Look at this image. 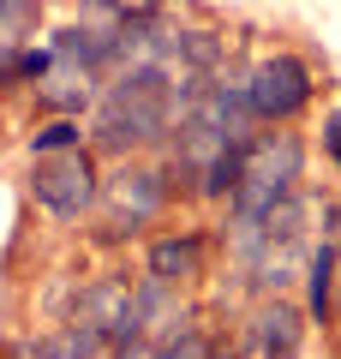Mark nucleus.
Returning <instances> with one entry per match:
<instances>
[{"mask_svg":"<svg viewBox=\"0 0 341 359\" xmlns=\"http://www.w3.org/2000/svg\"><path fill=\"white\" fill-rule=\"evenodd\" d=\"M293 180H300V144L293 138H264L246 150L240 186H234V240H240V252L264 245V222L276 204H288Z\"/></svg>","mask_w":341,"mask_h":359,"instance_id":"nucleus-1","label":"nucleus"},{"mask_svg":"<svg viewBox=\"0 0 341 359\" xmlns=\"http://www.w3.org/2000/svg\"><path fill=\"white\" fill-rule=\"evenodd\" d=\"M246 102H252L258 120H293L312 102V72H305V60L300 54H269V60H258L252 78H246Z\"/></svg>","mask_w":341,"mask_h":359,"instance_id":"nucleus-2","label":"nucleus"},{"mask_svg":"<svg viewBox=\"0 0 341 359\" xmlns=\"http://www.w3.org/2000/svg\"><path fill=\"white\" fill-rule=\"evenodd\" d=\"M36 204L42 210H54L60 222H72V216H84V204L96 198V168H90V156L84 150H60V156H42L36 162Z\"/></svg>","mask_w":341,"mask_h":359,"instance_id":"nucleus-3","label":"nucleus"},{"mask_svg":"<svg viewBox=\"0 0 341 359\" xmlns=\"http://www.w3.org/2000/svg\"><path fill=\"white\" fill-rule=\"evenodd\" d=\"M36 84H42V102L60 108V114H72V108H84L90 96H96V60L78 48L72 30L54 36V60H48V72H42Z\"/></svg>","mask_w":341,"mask_h":359,"instance_id":"nucleus-4","label":"nucleus"},{"mask_svg":"<svg viewBox=\"0 0 341 359\" xmlns=\"http://www.w3.org/2000/svg\"><path fill=\"white\" fill-rule=\"evenodd\" d=\"M162 204V174L150 168H126V174H114L108 186V210H114V228H144Z\"/></svg>","mask_w":341,"mask_h":359,"instance_id":"nucleus-5","label":"nucleus"},{"mask_svg":"<svg viewBox=\"0 0 341 359\" xmlns=\"http://www.w3.org/2000/svg\"><path fill=\"white\" fill-rule=\"evenodd\" d=\"M293 353H300V311L264 306L252 318V359H293Z\"/></svg>","mask_w":341,"mask_h":359,"instance_id":"nucleus-6","label":"nucleus"},{"mask_svg":"<svg viewBox=\"0 0 341 359\" xmlns=\"http://www.w3.org/2000/svg\"><path fill=\"white\" fill-rule=\"evenodd\" d=\"M150 276L156 282H192V276H198V240H162L150 252Z\"/></svg>","mask_w":341,"mask_h":359,"instance_id":"nucleus-7","label":"nucleus"},{"mask_svg":"<svg viewBox=\"0 0 341 359\" xmlns=\"http://www.w3.org/2000/svg\"><path fill=\"white\" fill-rule=\"evenodd\" d=\"M102 335H90L84 323H72V330H60V335H48V341H36L30 347V359H96L102 353Z\"/></svg>","mask_w":341,"mask_h":359,"instance_id":"nucleus-8","label":"nucleus"},{"mask_svg":"<svg viewBox=\"0 0 341 359\" xmlns=\"http://www.w3.org/2000/svg\"><path fill=\"white\" fill-rule=\"evenodd\" d=\"M30 25H36V0H0V54L6 60H18V42L30 36Z\"/></svg>","mask_w":341,"mask_h":359,"instance_id":"nucleus-9","label":"nucleus"},{"mask_svg":"<svg viewBox=\"0 0 341 359\" xmlns=\"http://www.w3.org/2000/svg\"><path fill=\"white\" fill-rule=\"evenodd\" d=\"M335 269H341V257H335V245H317L312 252V264H305V276H312V318H323L329 311V287H335Z\"/></svg>","mask_w":341,"mask_h":359,"instance_id":"nucleus-10","label":"nucleus"},{"mask_svg":"<svg viewBox=\"0 0 341 359\" xmlns=\"http://www.w3.org/2000/svg\"><path fill=\"white\" fill-rule=\"evenodd\" d=\"M30 150L36 156H60V150H78V120H48V126L36 132V138H30Z\"/></svg>","mask_w":341,"mask_h":359,"instance_id":"nucleus-11","label":"nucleus"},{"mask_svg":"<svg viewBox=\"0 0 341 359\" xmlns=\"http://www.w3.org/2000/svg\"><path fill=\"white\" fill-rule=\"evenodd\" d=\"M156 359H210V353H203V341L192 330H180L174 341H168V353H156Z\"/></svg>","mask_w":341,"mask_h":359,"instance_id":"nucleus-12","label":"nucleus"},{"mask_svg":"<svg viewBox=\"0 0 341 359\" xmlns=\"http://www.w3.org/2000/svg\"><path fill=\"white\" fill-rule=\"evenodd\" d=\"M323 150L335 156V168H341V108H335V114L323 120Z\"/></svg>","mask_w":341,"mask_h":359,"instance_id":"nucleus-13","label":"nucleus"},{"mask_svg":"<svg viewBox=\"0 0 341 359\" xmlns=\"http://www.w3.org/2000/svg\"><path fill=\"white\" fill-rule=\"evenodd\" d=\"M114 359H156V353L144 341H120V347H114Z\"/></svg>","mask_w":341,"mask_h":359,"instance_id":"nucleus-14","label":"nucleus"},{"mask_svg":"<svg viewBox=\"0 0 341 359\" xmlns=\"http://www.w3.org/2000/svg\"><path fill=\"white\" fill-rule=\"evenodd\" d=\"M114 6H120V13H132V18H150V13H156V0H114Z\"/></svg>","mask_w":341,"mask_h":359,"instance_id":"nucleus-15","label":"nucleus"},{"mask_svg":"<svg viewBox=\"0 0 341 359\" xmlns=\"http://www.w3.org/2000/svg\"><path fill=\"white\" fill-rule=\"evenodd\" d=\"M210 359H234V353H210Z\"/></svg>","mask_w":341,"mask_h":359,"instance_id":"nucleus-16","label":"nucleus"}]
</instances>
